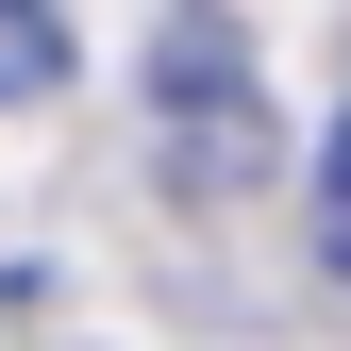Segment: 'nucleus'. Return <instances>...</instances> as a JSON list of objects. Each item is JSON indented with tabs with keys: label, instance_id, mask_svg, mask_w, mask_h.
Segmentation results:
<instances>
[{
	"label": "nucleus",
	"instance_id": "nucleus-1",
	"mask_svg": "<svg viewBox=\"0 0 351 351\" xmlns=\"http://www.w3.org/2000/svg\"><path fill=\"white\" fill-rule=\"evenodd\" d=\"M151 101H167V167H184L201 201H234V184H268V84L234 67V34L184 17L151 51Z\"/></svg>",
	"mask_w": 351,
	"mask_h": 351
},
{
	"label": "nucleus",
	"instance_id": "nucleus-2",
	"mask_svg": "<svg viewBox=\"0 0 351 351\" xmlns=\"http://www.w3.org/2000/svg\"><path fill=\"white\" fill-rule=\"evenodd\" d=\"M67 84V0H0V101H51Z\"/></svg>",
	"mask_w": 351,
	"mask_h": 351
},
{
	"label": "nucleus",
	"instance_id": "nucleus-3",
	"mask_svg": "<svg viewBox=\"0 0 351 351\" xmlns=\"http://www.w3.org/2000/svg\"><path fill=\"white\" fill-rule=\"evenodd\" d=\"M318 251L351 268V117H335V151H318Z\"/></svg>",
	"mask_w": 351,
	"mask_h": 351
}]
</instances>
